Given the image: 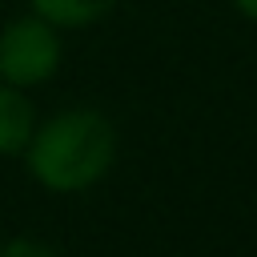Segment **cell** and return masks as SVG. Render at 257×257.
I'll return each mask as SVG.
<instances>
[{"instance_id": "1", "label": "cell", "mask_w": 257, "mask_h": 257, "mask_svg": "<svg viewBox=\"0 0 257 257\" xmlns=\"http://www.w3.org/2000/svg\"><path fill=\"white\" fill-rule=\"evenodd\" d=\"M112 153H116V133L92 108L60 112L28 141L32 177L56 193H76L100 181L112 165Z\"/></svg>"}, {"instance_id": "2", "label": "cell", "mask_w": 257, "mask_h": 257, "mask_svg": "<svg viewBox=\"0 0 257 257\" xmlns=\"http://www.w3.org/2000/svg\"><path fill=\"white\" fill-rule=\"evenodd\" d=\"M56 64H60V40L48 20L20 16L0 32V76L12 88L48 80Z\"/></svg>"}, {"instance_id": "3", "label": "cell", "mask_w": 257, "mask_h": 257, "mask_svg": "<svg viewBox=\"0 0 257 257\" xmlns=\"http://www.w3.org/2000/svg\"><path fill=\"white\" fill-rule=\"evenodd\" d=\"M32 141V104L20 88L0 84V153H20Z\"/></svg>"}, {"instance_id": "4", "label": "cell", "mask_w": 257, "mask_h": 257, "mask_svg": "<svg viewBox=\"0 0 257 257\" xmlns=\"http://www.w3.org/2000/svg\"><path fill=\"white\" fill-rule=\"evenodd\" d=\"M116 0H32L36 16L48 20L52 28H84V24H96L100 16L112 12Z\"/></svg>"}, {"instance_id": "5", "label": "cell", "mask_w": 257, "mask_h": 257, "mask_svg": "<svg viewBox=\"0 0 257 257\" xmlns=\"http://www.w3.org/2000/svg\"><path fill=\"white\" fill-rule=\"evenodd\" d=\"M0 257H56V253L44 249V245H36V241H12V245L0 249Z\"/></svg>"}, {"instance_id": "6", "label": "cell", "mask_w": 257, "mask_h": 257, "mask_svg": "<svg viewBox=\"0 0 257 257\" xmlns=\"http://www.w3.org/2000/svg\"><path fill=\"white\" fill-rule=\"evenodd\" d=\"M233 4H237V12H241V16L257 20V0H233Z\"/></svg>"}]
</instances>
